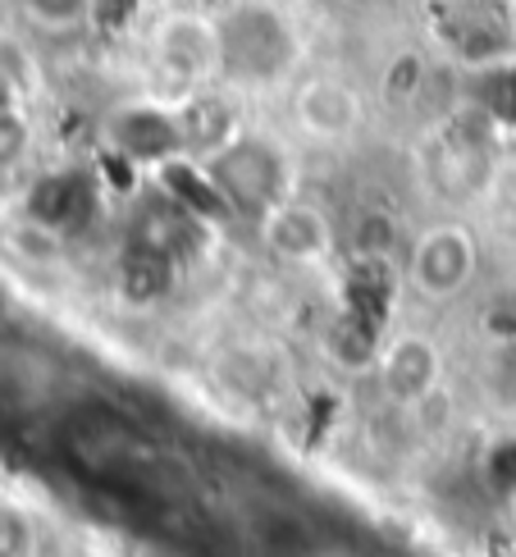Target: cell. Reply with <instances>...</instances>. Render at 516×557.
<instances>
[{"label": "cell", "mask_w": 516, "mask_h": 557, "mask_svg": "<svg viewBox=\"0 0 516 557\" xmlns=\"http://www.w3.org/2000/svg\"><path fill=\"white\" fill-rule=\"evenodd\" d=\"M494 188H499V197L503 201H512L516 206V151L503 160V165L494 170Z\"/></svg>", "instance_id": "cell-14"}, {"label": "cell", "mask_w": 516, "mask_h": 557, "mask_svg": "<svg viewBox=\"0 0 516 557\" xmlns=\"http://www.w3.org/2000/svg\"><path fill=\"white\" fill-rule=\"evenodd\" d=\"M220 28V83L238 91H266L293 78L302 37L274 0H238L216 14Z\"/></svg>", "instance_id": "cell-1"}, {"label": "cell", "mask_w": 516, "mask_h": 557, "mask_svg": "<svg viewBox=\"0 0 516 557\" xmlns=\"http://www.w3.org/2000/svg\"><path fill=\"white\" fill-rule=\"evenodd\" d=\"M151 55L187 91L220 83V28L216 14L174 10L151 28Z\"/></svg>", "instance_id": "cell-6"}, {"label": "cell", "mask_w": 516, "mask_h": 557, "mask_svg": "<svg viewBox=\"0 0 516 557\" xmlns=\"http://www.w3.org/2000/svg\"><path fill=\"white\" fill-rule=\"evenodd\" d=\"M507 517H512V525H516V484H512V494H507Z\"/></svg>", "instance_id": "cell-15"}, {"label": "cell", "mask_w": 516, "mask_h": 557, "mask_svg": "<svg viewBox=\"0 0 516 557\" xmlns=\"http://www.w3.org/2000/svg\"><path fill=\"white\" fill-rule=\"evenodd\" d=\"M106 143L133 165H174L187 160L179 106L160 101H128L106 120Z\"/></svg>", "instance_id": "cell-7"}, {"label": "cell", "mask_w": 516, "mask_h": 557, "mask_svg": "<svg viewBox=\"0 0 516 557\" xmlns=\"http://www.w3.org/2000/svg\"><path fill=\"white\" fill-rule=\"evenodd\" d=\"M23 156H28V120L19 106H0V170L19 165Z\"/></svg>", "instance_id": "cell-11"}, {"label": "cell", "mask_w": 516, "mask_h": 557, "mask_svg": "<svg viewBox=\"0 0 516 557\" xmlns=\"http://www.w3.org/2000/svg\"><path fill=\"white\" fill-rule=\"evenodd\" d=\"M480 398L484 407L516 421V343H499L484 347V366H480Z\"/></svg>", "instance_id": "cell-9"}, {"label": "cell", "mask_w": 516, "mask_h": 557, "mask_svg": "<svg viewBox=\"0 0 516 557\" xmlns=\"http://www.w3.org/2000/svg\"><path fill=\"white\" fill-rule=\"evenodd\" d=\"M0 557H28V525L0 507Z\"/></svg>", "instance_id": "cell-13"}, {"label": "cell", "mask_w": 516, "mask_h": 557, "mask_svg": "<svg viewBox=\"0 0 516 557\" xmlns=\"http://www.w3.org/2000/svg\"><path fill=\"white\" fill-rule=\"evenodd\" d=\"M407 284L430 307L466 297L480 278V238L462 220H434L407 243Z\"/></svg>", "instance_id": "cell-3"}, {"label": "cell", "mask_w": 516, "mask_h": 557, "mask_svg": "<svg viewBox=\"0 0 516 557\" xmlns=\"http://www.w3.org/2000/svg\"><path fill=\"white\" fill-rule=\"evenodd\" d=\"M256 238L279 265H293V270H316V265H330L334 251H339V228L334 215L324 211L320 201L311 197H284L279 206L256 220Z\"/></svg>", "instance_id": "cell-5"}, {"label": "cell", "mask_w": 516, "mask_h": 557, "mask_svg": "<svg viewBox=\"0 0 516 557\" xmlns=\"http://www.w3.org/2000/svg\"><path fill=\"white\" fill-rule=\"evenodd\" d=\"M293 124L297 133H307L311 143H347L366 124V97L347 78L316 74L307 83H297L293 91Z\"/></svg>", "instance_id": "cell-8"}, {"label": "cell", "mask_w": 516, "mask_h": 557, "mask_svg": "<svg viewBox=\"0 0 516 557\" xmlns=\"http://www.w3.org/2000/svg\"><path fill=\"white\" fill-rule=\"evenodd\" d=\"M480 338L484 347H499V343H516V297L507 301H484L480 307Z\"/></svg>", "instance_id": "cell-12"}, {"label": "cell", "mask_w": 516, "mask_h": 557, "mask_svg": "<svg viewBox=\"0 0 516 557\" xmlns=\"http://www.w3.org/2000/svg\"><path fill=\"white\" fill-rule=\"evenodd\" d=\"M370 375L374 388L384 393L393 407L403 411H426L443 398V380H449V352L430 330H389L370 352Z\"/></svg>", "instance_id": "cell-4"}, {"label": "cell", "mask_w": 516, "mask_h": 557, "mask_svg": "<svg viewBox=\"0 0 516 557\" xmlns=\"http://www.w3.org/2000/svg\"><path fill=\"white\" fill-rule=\"evenodd\" d=\"M19 10L37 33L69 37V33H83L97 18V0H19Z\"/></svg>", "instance_id": "cell-10"}, {"label": "cell", "mask_w": 516, "mask_h": 557, "mask_svg": "<svg viewBox=\"0 0 516 557\" xmlns=\"http://www.w3.org/2000/svg\"><path fill=\"white\" fill-rule=\"evenodd\" d=\"M206 183L229 211H238L247 220H261L270 206L293 197V165L288 151L266 133L238 128L229 143L201 160Z\"/></svg>", "instance_id": "cell-2"}]
</instances>
